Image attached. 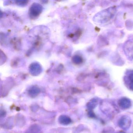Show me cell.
<instances>
[{
	"label": "cell",
	"mask_w": 133,
	"mask_h": 133,
	"mask_svg": "<svg viewBox=\"0 0 133 133\" xmlns=\"http://www.w3.org/2000/svg\"><path fill=\"white\" fill-rule=\"evenodd\" d=\"M131 124V120L127 116H123L120 118L118 124L120 127L124 130L128 129Z\"/></svg>",
	"instance_id": "obj_1"
},
{
	"label": "cell",
	"mask_w": 133,
	"mask_h": 133,
	"mask_svg": "<svg viewBox=\"0 0 133 133\" xmlns=\"http://www.w3.org/2000/svg\"><path fill=\"white\" fill-rule=\"evenodd\" d=\"M118 104L121 109H126L130 107L131 105V102L129 99L126 98H123L119 99Z\"/></svg>",
	"instance_id": "obj_2"
},
{
	"label": "cell",
	"mask_w": 133,
	"mask_h": 133,
	"mask_svg": "<svg viewBox=\"0 0 133 133\" xmlns=\"http://www.w3.org/2000/svg\"><path fill=\"white\" fill-rule=\"evenodd\" d=\"M59 121L60 123L63 125H68L71 122V119L69 117L62 115L59 117Z\"/></svg>",
	"instance_id": "obj_3"
},
{
	"label": "cell",
	"mask_w": 133,
	"mask_h": 133,
	"mask_svg": "<svg viewBox=\"0 0 133 133\" xmlns=\"http://www.w3.org/2000/svg\"><path fill=\"white\" fill-rule=\"evenodd\" d=\"M40 92V90L38 88L36 87H32L29 91V95L31 97L35 98L36 97Z\"/></svg>",
	"instance_id": "obj_4"
},
{
	"label": "cell",
	"mask_w": 133,
	"mask_h": 133,
	"mask_svg": "<svg viewBox=\"0 0 133 133\" xmlns=\"http://www.w3.org/2000/svg\"><path fill=\"white\" fill-rule=\"evenodd\" d=\"M117 133H125V132H123V131H119V132H117Z\"/></svg>",
	"instance_id": "obj_5"
}]
</instances>
